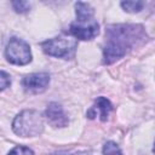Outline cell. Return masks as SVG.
Wrapping results in <instances>:
<instances>
[{
    "label": "cell",
    "instance_id": "obj_1",
    "mask_svg": "<svg viewBox=\"0 0 155 155\" xmlns=\"http://www.w3.org/2000/svg\"><path fill=\"white\" fill-rule=\"evenodd\" d=\"M145 38L144 28L139 24H111L105 30L103 63L111 64L122 58L130 50Z\"/></svg>",
    "mask_w": 155,
    "mask_h": 155
},
{
    "label": "cell",
    "instance_id": "obj_2",
    "mask_svg": "<svg viewBox=\"0 0 155 155\" xmlns=\"http://www.w3.org/2000/svg\"><path fill=\"white\" fill-rule=\"evenodd\" d=\"M12 131L19 137H35L44 131V120L39 111L27 109L21 111L12 122Z\"/></svg>",
    "mask_w": 155,
    "mask_h": 155
},
{
    "label": "cell",
    "instance_id": "obj_3",
    "mask_svg": "<svg viewBox=\"0 0 155 155\" xmlns=\"http://www.w3.org/2000/svg\"><path fill=\"white\" fill-rule=\"evenodd\" d=\"M42 51L52 57L70 59L74 57L78 41L70 36H57L53 39H48L41 44Z\"/></svg>",
    "mask_w": 155,
    "mask_h": 155
},
{
    "label": "cell",
    "instance_id": "obj_4",
    "mask_svg": "<svg viewBox=\"0 0 155 155\" xmlns=\"http://www.w3.org/2000/svg\"><path fill=\"white\" fill-rule=\"evenodd\" d=\"M5 57L11 64L25 65L31 62L30 46L22 39L11 38L5 47Z\"/></svg>",
    "mask_w": 155,
    "mask_h": 155
},
{
    "label": "cell",
    "instance_id": "obj_5",
    "mask_svg": "<svg viewBox=\"0 0 155 155\" xmlns=\"http://www.w3.org/2000/svg\"><path fill=\"white\" fill-rule=\"evenodd\" d=\"M69 33L79 40H92L99 33V25L93 19H76L70 24Z\"/></svg>",
    "mask_w": 155,
    "mask_h": 155
},
{
    "label": "cell",
    "instance_id": "obj_6",
    "mask_svg": "<svg viewBox=\"0 0 155 155\" xmlns=\"http://www.w3.org/2000/svg\"><path fill=\"white\" fill-rule=\"evenodd\" d=\"M50 84V75L47 73H34L24 76L22 80V86L25 92L29 93H41Z\"/></svg>",
    "mask_w": 155,
    "mask_h": 155
},
{
    "label": "cell",
    "instance_id": "obj_7",
    "mask_svg": "<svg viewBox=\"0 0 155 155\" xmlns=\"http://www.w3.org/2000/svg\"><path fill=\"white\" fill-rule=\"evenodd\" d=\"M45 117L47 122L53 127H65L69 122V119L64 113L62 105L56 102H52L47 105L45 110Z\"/></svg>",
    "mask_w": 155,
    "mask_h": 155
},
{
    "label": "cell",
    "instance_id": "obj_8",
    "mask_svg": "<svg viewBox=\"0 0 155 155\" xmlns=\"http://www.w3.org/2000/svg\"><path fill=\"white\" fill-rule=\"evenodd\" d=\"M111 110H113V105L109 102V99H107L105 97H98L94 102V105L91 107V109L87 111L86 115L90 119H94L98 115L102 121H105Z\"/></svg>",
    "mask_w": 155,
    "mask_h": 155
},
{
    "label": "cell",
    "instance_id": "obj_9",
    "mask_svg": "<svg viewBox=\"0 0 155 155\" xmlns=\"http://www.w3.org/2000/svg\"><path fill=\"white\" fill-rule=\"evenodd\" d=\"M75 12H76V19H92L94 15L92 6L82 1H78L75 4Z\"/></svg>",
    "mask_w": 155,
    "mask_h": 155
},
{
    "label": "cell",
    "instance_id": "obj_10",
    "mask_svg": "<svg viewBox=\"0 0 155 155\" xmlns=\"http://www.w3.org/2000/svg\"><path fill=\"white\" fill-rule=\"evenodd\" d=\"M144 6V1H140V0H133V1H122L121 2V7L126 11V12H130V13H136V12H139L142 11Z\"/></svg>",
    "mask_w": 155,
    "mask_h": 155
},
{
    "label": "cell",
    "instance_id": "obj_11",
    "mask_svg": "<svg viewBox=\"0 0 155 155\" xmlns=\"http://www.w3.org/2000/svg\"><path fill=\"white\" fill-rule=\"evenodd\" d=\"M103 155H122L119 145L115 142H107L103 145Z\"/></svg>",
    "mask_w": 155,
    "mask_h": 155
},
{
    "label": "cell",
    "instance_id": "obj_12",
    "mask_svg": "<svg viewBox=\"0 0 155 155\" xmlns=\"http://www.w3.org/2000/svg\"><path fill=\"white\" fill-rule=\"evenodd\" d=\"M12 6H13V10L18 13H25L30 10V2L28 1H22V0L12 1Z\"/></svg>",
    "mask_w": 155,
    "mask_h": 155
},
{
    "label": "cell",
    "instance_id": "obj_13",
    "mask_svg": "<svg viewBox=\"0 0 155 155\" xmlns=\"http://www.w3.org/2000/svg\"><path fill=\"white\" fill-rule=\"evenodd\" d=\"M7 155H34V153H33V150L29 149L28 147L17 145V147H15L12 150H10Z\"/></svg>",
    "mask_w": 155,
    "mask_h": 155
},
{
    "label": "cell",
    "instance_id": "obj_14",
    "mask_svg": "<svg viewBox=\"0 0 155 155\" xmlns=\"http://www.w3.org/2000/svg\"><path fill=\"white\" fill-rule=\"evenodd\" d=\"M11 85V78L6 71L0 70V91H4Z\"/></svg>",
    "mask_w": 155,
    "mask_h": 155
}]
</instances>
